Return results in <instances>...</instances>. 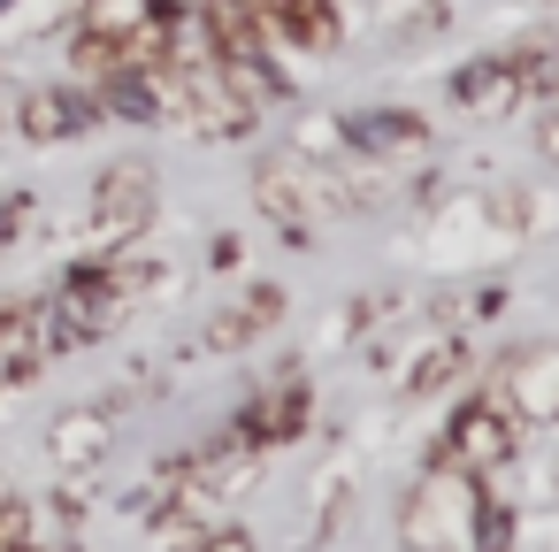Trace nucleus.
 I'll use <instances>...</instances> for the list:
<instances>
[{
  "label": "nucleus",
  "mask_w": 559,
  "mask_h": 552,
  "mask_svg": "<svg viewBox=\"0 0 559 552\" xmlns=\"http://www.w3.org/2000/svg\"><path fill=\"white\" fill-rule=\"evenodd\" d=\"M276 16H284L299 39H330V32H337V16H322V0H276Z\"/></svg>",
  "instance_id": "obj_2"
},
{
  "label": "nucleus",
  "mask_w": 559,
  "mask_h": 552,
  "mask_svg": "<svg viewBox=\"0 0 559 552\" xmlns=\"http://www.w3.org/2000/svg\"><path fill=\"white\" fill-rule=\"evenodd\" d=\"M146 208H154V177L116 169V177H108V192H100V215H108V223H139Z\"/></svg>",
  "instance_id": "obj_1"
}]
</instances>
